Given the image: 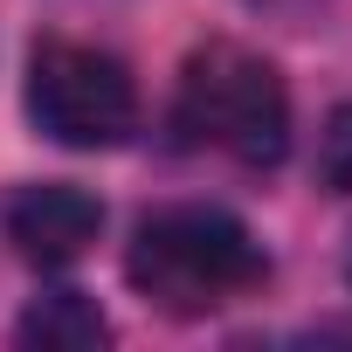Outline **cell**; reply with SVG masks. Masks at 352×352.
I'll return each instance as SVG.
<instances>
[{"label": "cell", "instance_id": "cell-1", "mask_svg": "<svg viewBox=\"0 0 352 352\" xmlns=\"http://www.w3.org/2000/svg\"><path fill=\"white\" fill-rule=\"evenodd\" d=\"M124 283L166 318H208L270 283V249L242 214L214 201H173L131 228Z\"/></svg>", "mask_w": 352, "mask_h": 352}, {"label": "cell", "instance_id": "cell-2", "mask_svg": "<svg viewBox=\"0 0 352 352\" xmlns=\"http://www.w3.org/2000/svg\"><path fill=\"white\" fill-rule=\"evenodd\" d=\"M173 145L228 159L242 173H270L290 152V90L283 69L242 42H201L180 63L173 90Z\"/></svg>", "mask_w": 352, "mask_h": 352}, {"label": "cell", "instance_id": "cell-3", "mask_svg": "<svg viewBox=\"0 0 352 352\" xmlns=\"http://www.w3.org/2000/svg\"><path fill=\"white\" fill-rule=\"evenodd\" d=\"M28 118L69 152H111L138 131V83L124 56L76 35H42L28 49Z\"/></svg>", "mask_w": 352, "mask_h": 352}, {"label": "cell", "instance_id": "cell-4", "mask_svg": "<svg viewBox=\"0 0 352 352\" xmlns=\"http://www.w3.org/2000/svg\"><path fill=\"white\" fill-rule=\"evenodd\" d=\"M0 235H8L14 256L35 263V270H69L104 235V201L90 187H76V180H35V187H14L8 194Z\"/></svg>", "mask_w": 352, "mask_h": 352}, {"label": "cell", "instance_id": "cell-5", "mask_svg": "<svg viewBox=\"0 0 352 352\" xmlns=\"http://www.w3.org/2000/svg\"><path fill=\"white\" fill-rule=\"evenodd\" d=\"M14 338H21V345H49V352H90V345L111 338V318H104L97 297H83V290H49V297H35V304L21 311Z\"/></svg>", "mask_w": 352, "mask_h": 352}, {"label": "cell", "instance_id": "cell-6", "mask_svg": "<svg viewBox=\"0 0 352 352\" xmlns=\"http://www.w3.org/2000/svg\"><path fill=\"white\" fill-rule=\"evenodd\" d=\"M318 180L324 194H352V104H338L318 131Z\"/></svg>", "mask_w": 352, "mask_h": 352}, {"label": "cell", "instance_id": "cell-7", "mask_svg": "<svg viewBox=\"0 0 352 352\" xmlns=\"http://www.w3.org/2000/svg\"><path fill=\"white\" fill-rule=\"evenodd\" d=\"M249 8H270V14H297V8H311V0H249Z\"/></svg>", "mask_w": 352, "mask_h": 352}, {"label": "cell", "instance_id": "cell-8", "mask_svg": "<svg viewBox=\"0 0 352 352\" xmlns=\"http://www.w3.org/2000/svg\"><path fill=\"white\" fill-rule=\"evenodd\" d=\"M345 283H352V242H345Z\"/></svg>", "mask_w": 352, "mask_h": 352}]
</instances>
